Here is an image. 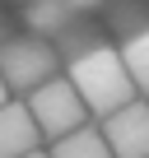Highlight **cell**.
Wrapping results in <instances>:
<instances>
[{"mask_svg":"<svg viewBox=\"0 0 149 158\" xmlns=\"http://www.w3.org/2000/svg\"><path fill=\"white\" fill-rule=\"evenodd\" d=\"M93 126H98L112 158H149V102L144 98H130L126 107L107 112Z\"/></svg>","mask_w":149,"mask_h":158,"instance_id":"cell-4","label":"cell"},{"mask_svg":"<svg viewBox=\"0 0 149 158\" xmlns=\"http://www.w3.org/2000/svg\"><path fill=\"white\" fill-rule=\"evenodd\" d=\"M47 158H112V153H107V144H103L98 126L89 121V126H79L74 135H65V139L47 144Z\"/></svg>","mask_w":149,"mask_h":158,"instance_id":"cell-9","label":"cell"},{"mask_svg":"<svg viewBox=\"0 0 149 158\" xmlns=\"http://www.w3.org/2000/svg\"><path fill=\"white\" fill-rule=\"evenodd\" d=\"M33 149H42V135H37L28 107L19 98H10L5 107H0V158H23Z\"/></svg>","mask_w":149,"mask_h":158,"instance_id":"cell-6","label":"cell"},{"mask_svg":"<svg viewBox=\"0 0 149 158\" xmlns=\"http://www.w3.org/2000/svg\"><path fill=\"white\" fill-rule=\"evenodd\" d=\"M144 102H149V98H144Z\"/></svg>","mask_w":149,"mask_h":158,"instance_id":"cell-13","label":"cell"},{"mask_svg":"<svg viewBox=\"0 0 149 158\" xmlns=\"http://www.w3.org/2000/svg\"><path fill=\"white\" fill-rule=\"evenodd\" d=\"M61 74V56L47 37L33 33H14L5 47H0V79H5V93L10 98H28L33 89H42L47 79Z\"/></svg>","mask_w":149,"mask_h":158,"instance_id":"cell-2","label":"cell"},{"mask_svg":"<svg viewBox=\"0 0 149 158\" xmlns=\"http://www.w3.org/2000/svg\"><path fill=\"white\" fill-rule=\"evenodd\" d=\"M103 23L117 33V42L140 33L149 23V0H103Z\"/></svg>","mask_w":149,"mask_h":158,"instance_id":"cell-8","label":"cell"},{"mask_svg":"<svg viewBox=\"0 0 149 158\" xmlns=\"http://www.w3.org/2000/svg\"><path fill=\"white\" fill-rule=\"evenodd\" d=\"M19 19H23V28H28L33 37L56 42V37H65L74 23L84 19V10H79V5H70V0H23Z\"/></svg>","mask_w":149,"mask_h":158,"instance_id":"cell-5","label":"cell"},{"mask_svg":"<svg viewBox=\"0 0 149 158\" xmlns=\"http://www.w3.org/2000/svg\"><path fill=\"white\" fill-rule=\"evenodd\" d=\"M23 158H47V149H33V153H23Z\"/></svg>","mask_w":149,"mask_h":158,"instance_id":"cell-12","label":"cell"},{"mask_svg":"<svg viewBox=\"0 0 149 158\" xmlns=\"http://www.w3.org/2000/svg\"><path fill=\"white\" fill-rule=\"evenodd\" d=\"M61 74H65V84L74 89V98L84 102V112L93 121H103L107 112H117V107H126L135 98L130 79L121 70V56H117V47L107 37H98V42H89L79 51L61 56Z\"/></svg>","mask_w":149,"mask_h":158,"instance_id":"cell-1","label":"cell"},{"mask_svg":"<svg viewBox=\"0 0 149 158\" xmlns=\"http://www.w3.org/2000/svg\"><path fill=\"white\" fill-rule=\"evenodd\" d=\"M112 47H117V56H121V70H126V79H130L135 98H149V23H144L140 33L112 42Z\"/></svg>","mask_w":149,"mask_h":158,"instance_id":"cell-7","label":"cell"},{"mask_svg":"<svg viewBox=\"0 0 149 158\" xmlns=\"http://www.w3.org/2000/svg\"><path fill=\"white\" fill-rule=\"evenodd\" d=\"M10 37H14V19H10V14H5V10H0V47H5V42H10Z\"/></svg>","mask_w":149,"mask_h":158,"instance_id":"cell-10","label":"cell"},{"mask_svg":"<svg viewBox=\"0 0 149 158\" xmlns=\"http://www.w3.org/2000/svg\"><path fill=\"white\" fill-rule=\"evenodd\" d=\"M23 107H28V116H33L42 144H56V139H65V135H74L79 126L93 121V116L84 112V102L74 98V89L65 84V74H56V79H47L42 89H33V93L23 98Z\"/></svg>","mask_w":149,"mask_h":158,"instance_id":"cell-3","label":"cell"},{"mask_svg":"<svg viewBox=\"0 0 149 158\" xmlns=\"http://www.w3.org/2000/svg\"><path fill=\"white\" fill-rule=\"evenodd\" d=\"M5 102H10V93H5V79H0V107H5Z\"/></svg>","mask_w":149,"mask_h":158,"instance_id":"cell-11","label":"cell"}]
</instances>
